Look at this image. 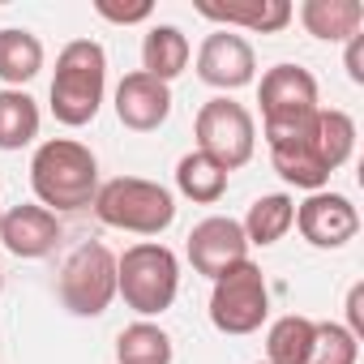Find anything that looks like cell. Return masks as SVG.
<instances>
[{
  "label": "cell",
  "instance_id": "cell-2",
  "mask_svg": "<svg viewBox=\"0 0 364 364\" xmlns=\"http://www.w3.org/2000/svg\"><path fill=\"white\" fill-rule=\"evenodd\" d=\"M107 95V52L95 39H73L56 56V77H52V116L65 129H82L99 116Z\"/></svg>",
  "mask_w": 364,
  "mask_h": 364
},
{
  "label": "cell",
  "instance_id": "cell-4",
  "mask_svg": "<svg viewBox=\"0 0 364 364\" xmlns=\"http://www.w3.org/2000/svg\"><path fill=\"white\" fill-rule=\"evenodd\" d=\"M90 210L99 215V223L116 228V232H133V236H159L176 223V198L159 180H141V176H116L107 185H99Z\"/></svg>",
  "mask_w": 364,
  "mask_h": 364
},
{
  "label": "cell",
  "instance_id": "cell-5",
  "mask_svg": "<svg viewBox=\"0 0 364 364\" xmlns=\"http://www.w3.org/2000/svg\"><path fill=\"white\" fill-rule=\"evenodd\" d=\"M193 137H198V150L210 154L228 176L236 167H245L257 150V120L245 103L228 99V95H215L198 107V120H193Z\"/></svg>",
  "mask_w": 364,
  "mask_h": 364
},
{
  "label": "cell",
  "instance_id": "cell-3",
  "mask_svg": "<svg viewBox=\"0 0 364 364\" xmlns=\"http://www.w3.org/2000/svg\"><path fill=\"white\" fill-rule=\"evenodd\" d=\"M176 291H180V262L167 245L141 240L116 257V296L141 321L167 313L176 304Z\"/></svg>",
  "mask_w": 364,
  "mask_h": 364
},
{
  "label": "cell",
  "instance_id": "cell-27",
  "mask_svg": "<svg viewBox=\"0 0 364 364\" xmlns=\"http://www.w3.org/2000/svg\"><path fill=\"white\" fill-rule=\"evenodd\" d=\"M347 330L355 338H364V283H355L347 291Z\"/></svg>",
  "mask_w": 364,
  "mask_h": 364
},
{
  "label": "cell",
  "instance_id": "cell-1",
  "mask_svg": "<svg viewBox=\"0 0 364 364\" xmlns=\"http://www.w3.org/2000/svg\"><path fill=\"white\" fill-rule=\"evenodd\" d=\"M31 189L43 210H86L99 193V159L77 137H48L31 159Z\"/></svg>",
  "mask_w": 364,
  "mask_h": 364
},
{
  "label": "cell",
  "instance_id": "cell-18",
  "mask_svg": "<svg viewBox=\"0 0 364 364\" xmlns=\"http://www.w3.org/2000/svg\"><path fill=\"white\" fill-rule=\"evenodd\" d=\"M43 69V43L35 31L26 26H5L0 31V82L5 90H22L26 82H35Z\"/></svg>",
  "mask_w": 364,
  "mask_h": 364
},
{
  "label": "cell",
  "instance_id": "cell-16",
  "mask_svg": "<svg viewBox=\"0 0 364 364\" xmlns=\"http://www.w3.org/2000/svg\"><path fill=\"white\" fill-rule=\"evenodd\" d=\"M296 18L321 43H347L364 31V5L360 0H304L296 9Z\"/></svg>",
  "mask_w": 364,
  "mask_h": 364
},
{
  "label": "cell",
  "instance_id": "cell-6",
  "mask_svg": "<svg viewBox=\"0 0 364 364\" xmlns=\"http://www.w3.org/2000/svg\"><path fill=\"white\" fill-rule=\"evenodd\" d=\"M56 291L73 317H103L116 300V253L99 240L77 245L60 266Z\"/></svg>",
  "mask_w": 364,
  "mask_h": 364
},
{
  "label": "cell",
  "instance_id": "cell-17",
  "mask_svg": "<svg viewBox=\"0 0 364 364\" xmlns=\"http://www.w3.org/2000/svg\"><path fill=\"white\" fill-rule=\"evenodd\" d=\"M193 60V48H189V35L180 31V26H150L146 39H141V73L159 77V82H176L180 73L189 69Z\"/></svg>",
  "mask_w": 364,
  "mask_h": 364
},
{
  "label": "cell",
  "instance_id": "cell-11",
  "mask_svg": "<svg viewBox=\"0 0 364 364\" xmlns=\"http://www.w3.org/2000/svg\"><path fill=\"white\" fill-rule=\"evenodd\" d=\"M198 77L215 90H240L257 77V56H253V43L236 31H215L202 39L198 48Z\"/></svg>",
  "mask_w": 364,
  "mask_h": 364
},
{
  "label": "cell",
  "instance_id": "cell-23",
  "mask_svg": "<svg viewBox=\"0 0 364 364\" xmlns=\"http://www.w3.org/2000/svg\"><path fill=\"white\" fill-rule=\"evenodd\" d=\"M313 141H317V154L330 171H338L351 150H355V120L338 107H317V124H313Z\"/></svg>",
  "mask_w": 364,
  "mask_h": 364
},
{
  "label": "cell",
  "instance_id": "cell-22",
  "mask_svg": "<svg viewBox=\"0 0 364 364\" xmlns=\"http://www.w3.org/2000/svg\"><path fill=\"white\" fill-rule=\"evenodd\" d=\"M39 137V103L26 90H0V150H22Z\"/></svg>",
  "mask_w": 364,
  "mask_h": 364
},
{
  "label": "cell",
  "instance_id": "cell-28",
  "mask_svg": "<svg viewBox=\"0 0 364 364\" xmlns=\"http://www.w3.org/2000/svg\"><path fill=\"white\" fill-rule=\"evenodd\" d=\"M347 77L355 82V86H364V31L355 35V39H347Z\"/></svg>",
  "mask_w": 364,
  "mask_h": 364
},
{
  "label": "cell",
  "instance_id": "cell-14",
  "mask_svg": "<svg viewBox=\"0 0 364 364\" xmlns=\"http://www.w3.org/2000/svg\"><path fill=\"white\" fill-rule=\"evenodd\" d=\"M198 14L206 22H215L219 31H253V35H279L296 18L287 0H228V5L198 0Z\"/></svg>",
  "mask_w": 364,
  "mask_h": 364
},
{
  "label": "cell",
  "instance_id": "cell-15",
  "mask_svg": "<svg viewBox=\"0 0 364 364\" xmlns=\"http://www.w3.org/2000/svg\"><path fill=\"white\" fill-rule=\"evenodd\" d=\"M313 124H317V116H313ZM313 124H309L300 137H287V141H274V146H270V163H274V171L287 180V185L304 189V193H321V189L330 185V176H334V171L321 163V154H317Z\"/></svg>",
  "mask_w": 364,
  "mask_h": 364
},
{
  "label": "cell",
  "instance_id": "cell-26",
  "mask_svg": "<svg viewBox=\"0 0 364 364\" xmlns=\"http://www.w3.org/2000/svg\"><path fill=\"white\" fill-rule=\"evenodd\" d=\"M95 14L107 18V22H116V26H133V22H146V18L154 14V5H150V0H137V5H112V0H95Z\"/></svg>",
  "mask_w": 364,
  "mask_h": 364
},
{
  "label": "cell",
  "instance_id": "cell-30",
  "mask_svg": "<svg viewBox=\"0 0 364 364\" xmlns=\"http://www.w3.org/2000/svg\"><path fill=\"white\" fill-rule=\"evenodd\" d=\"M257 364H266V360H257Z\"/></svg>",
  "mask_w": 364,
  "mask_h": 364
},
{
  "label": "cell",
  "instance_id": "cell-20",
  "mask_svg": "<svg viewBox=\"0 0 364 364\" xmlns=\"http://www.w3.org/2000/svg\"><path fill=\"white\" fill-rule=\"evenodd\" d=\"M176 189L185 193L189 202H198V206H215V202L228 193V171H223L210 154L189 150L185 159L176 163Z\"/></svg>",
  "mask_w": 364,
  "mask_h": 364
},
{
  "label": "cell",
  "instance_id": "cell-7",
  "mask_svg": "<svg viewBox=\"0 0 364 364\" xmlns=\"http://www.w3.org/2000/svg\"><path fill=\"white\" fill-rule=\"evenodd\" d=\"M270 317V287L262 266L240 262L232 270H223L210 287V321L223 334H253L262 330V321Z\"/></svg>",
  "mask_w": 364,
  "mask_h": 364
},
{
  "label": "cell",
  "instance_id": "cell-9",
  "mask_svg": "<svg viewBox=\"0 0 364 364\" xmlns=\"http://www.w3.org/2000/svg\"><path fill=\"white\" fill-rule=\"evenodd\" d=\"M185 253H189L193 270L215 283L223 270L249 262V240H245L240 219H232V215H210V219H202V223L189 232Z\"/></svg>",
  "mask_w": 364,
  "mask_h": 364
},
{
  "label": "cell",
  "instance_id": "cell-25",
  "mask_svg": "<svg viewBox=\"0 0 364 364\" xmlns=\"http://www.w3.org/2000/svg\"><path fill=\"white\" fill-rule=\"evenodd\" d=\"M355 360H360V338L347 326H338V321L313 326V343H309L304 364H355Z\"/></svg>",
  "mask_w": 364,
  "mask_h": 364
},
{
  "label": "cell",
  "instance_id": "cell-19",
  "mask_svg": "<svg viewBox=\"0 0 364 364\" xmlns=\"http://www.w3.org/2000/svg\"><path fill=\"white\" fill-rule=\"evenodd\" d=\"M291 223H296V202L287 193H266V198H257L249 206V215H245L240 228H245V240L249 245L270 249V245H279L291 232Z\"/></svg>",
  "mask_w": 364,
  "mask_h": 364
},
{
  "label": "cell",
  "instance_id": "cell-12",
  "mask_svg": "<svg viewBox=\"0 0 364 364\" xmlns=\"http://www.w3.org/2000/svg\"><path fill=\"white\" fill-rule=\"evenodd\" d=\"M56 240H60V219L39 202H18L9 210H0V245L14 257L39 262L56 249Z\"/></svg>",
  "mask_w": 364,
  "mask_h": 364
},
{
  "label": "cell",
  "instance_id": "cell-24",
  "mask_svg": "<svg viewBox=\"0 0 364 364\" xmlns=\"http://www.w3.org/2000/svg\"><path fill=\"white\" fill-rule=\"evenodd\" d=\"M313 317L287 313L270 326L266 334V364H304L309 360V343H313Z\"/></svg>",
  "mask_w": 364,
  "mask_h": 364
},
{
  "label": "cell",
  "instance_id": "cell-21",
  "mask_svg": "<svg viewBox=\"0 0 364 364\" xmlns=\"http://www.w3.org/2000/svg\"><path fill=\"white\" fill-rule=\"evenodd\" d=\"M171 334L154 321H133L116 334V364H171Z\"/></svg>",
  "mask_w": 364,
  "mask_h": 364
},
{
  "label": "cell",
  "instance_id": "cell-8",
  "mask_svg": "<svg viewBox=\"0 0 364 364\" xmlns=\"http://www.w3.org/2000/svg\"><path fill=\"white\" fill-rule=\"evenodd\" d=\"M257 103H262V124H291L313 116L317 103V77L300 65H274L262 73L257 86Z\"/></svg>",
  "mask_w": 364,
  "mask_h": 364
},
{
  "label": "cell",
  "instance_id": "cell-10",
  "mask_svg": "<svg viewBox=\"0 0 364 364\" xmlns=\"http://www.w3.org/2000/svg\"><path fill=\"white\" fill-rule=\"evenodd\" d=\"M291 228H300V236L313 249H343L360 232V210H355L351 198L321 189V193H309L296 206V223Z\"/></svg>",
  "mask_w": 364,
  "mask_h": 364
},
{
  "label": "cell",
  "instance_id": "cell-29",
  "mask_svg": "<svg viewBox=\"0 0 364 364\" xmlns=\"http://www.w3.org/2000/svg\"><path fill=\"white\" fill-rule=\"evenodd\" d=\"M0 291H5V274H0Z\"/></svg>",
  "mask_w": 364,
  "mask_h": 364
},
{
  "label": "cell",
  "instance_id": "cell-13",
  "mask_svg": "<svg viewBox=\"0 0 364 364\" xmlns=\"http://www.w3.org/2000/svg\"><path fill=\"white\" fill-rule=\"evenodd\" d=\"M171 116V86L150 73H124L116 86V120L133 133H154Z\"/></svg>",
  "mask_w": 364,
  "mask_h": 364
}]
</instances>
